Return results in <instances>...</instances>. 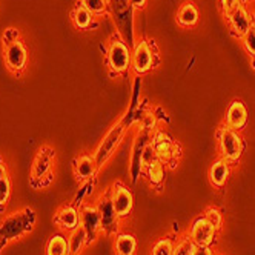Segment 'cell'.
I'll list each match as a JSON object with an SVG mask.
<instances>
[{
    "label": "cell",
    "instance_id": "obj_1",
    "mask_svg": "<svg viewBox=\"0 0 255 255\" xmlns=\"http://www.w3.org/2000/svg\"><path fill=\"white\" fill-rule=\"evenodd\" d=\"M35 217L32 209H22L9 214L0 222V240L8 243L11 240L20 239L22 235L29 232L34 226Z\"/></svg>",
    "mask_w": 255,
    "mask_h": 255
},
{
    "label": "cell",
    "instance_id": "obj_2",
    "mask_svg": "<svg viewBox=\"0 0 255 255\" xmlns=\"http://www.w3.org/2000/svg\"><path fill=\"white\" fill-rule=\"evenodd\" d=\"M132 116H125L117 125H114L111 128V131L106 134V137L99 144V148L96 149V152L93 154V157L96 160V165H97L99 169L108 161V158L114 154L116 148L120 144L122 138L125 137V134L128 131V125H129V119Z\"/></svg>",
    "mask_w": 255,
    "mask_h": 255
},
{
    "label": "cell",
    "instance_id": "obj_3",
    "mask_svg": "<svg viewBox=\"0 0 255 255\" xmlns=\"http://www.w3.org/2000/svg\"><path fill=\"white\" fill-rule=\"evenodd\" d=\"M217 140H218V151H220L223 160H226L229 165L240 160L245 144L239 131H234L228 126H222L217 131Z\"/></svg>",
    "mask_w": 255,
    "mask_h": 255
},
{
    "label": "cell",
    "instance_id": "obj_4",
    "mask_svg": "<svg viewBox=\"0 0 255 255\" xmlns=\"http://www.w3.org/2000/svg\"><path fill=\"white\" fill-rule=\"evenodd\" d=\"M108 65L111 68L113 72L116 74H120V72H125L128 68L131 66V56L132 52L129 51L122 40L116 39L109 43V48H108Z\"/></svg>",
    "mask_w": 255,
    "mask_h": 255
},
{
    "label": "cell",
    "instance_id": "obj_5",
    "mask_svg": "<svg viewBox=\"0 0 255 255\" xmlns=\"http://www.w3.org/2000/svg\"><path fill=\"white\" fill-rule=\"evenodd\" d=\"M97 211L100 215V222H102V232L106 235H111L117 232L119 228V215L116 214V209L111 202V194L109 189L99 198L97 203Z\"/></svg>",
    "mask_w": 255,
    "mask_h": 255
},
{
    "label": "cell",
    "instance_id": "obj_6",
    "mask_svg": "<svg viewBox=\"0 0 255 255\" xmlns=\"http://www.w3.org/2000/svg\"><path fill=\"white\" fill-rule=\"evenodd\" d=\"M152 146L155 151V155L163 163H172L178 157V144L165 132V131H157L152 134Z\"/></svg>",
    "mask_w": 255,
    "mask_h": 255
},
{
    "label": "cell",
    "instance_id": "obj_7",
    "mask_svg": "<svg viewBox=\"0 0 255 255\" xmlns=\"http://www.w3.org/2000/svg\"><path fill=\"white\" fill-rule=\"evenodd\" d=\"M79 214H80V228L86 234V243L96 242L99 234L102 232V222H100L97 208L86 205V206H82Z\"/></svg>",
    "mask_w": 255,
    "mask_h": 255
},
{
    "label": "cell",
    "instance_id": "obj_8",
    "mask_svg": "<svg viewBox=\"0 0 255 255\" xmlns=\"http://www.w3.org/2000/svg\"><path fill=\"white\" fill-rule=\"evenodd\" d=\"M109 194H111V202L119 218L128 217L131 214L132 206H134V197H132V192L123 183L117 181V183L109 189Z\"/></svg>",
    "mask_w": 255,
    "mask_h": 255
},
{
    "label": "cell",
    "instance_id": "obj_9",
    "mask_svg": "<svg viewBox=\"0 0 255 255\" xmlns=\"http://www.w3.org/2000/svg\"><path fill=\"white\" fill-rule=\"evenodd\" d=\"M56 158V151L49 146H43L39 149L37 155L34 158L32 163V169H31V178L32 181H40L46 177L51 175V166H52V160Z\"/></svg>",
    "mask_w": 255,
    "mask_h": 255
},
{
    "label": "cell",
    "instance_id": "obj_10",
    "mask_svg": "<svg viewBox=\"0 0 255 255\" xmlns=\"http://www.w3.org/2000/svg\"><path fill=\"white\" fill-rule=\"evenodd\" d=\"M131 63L137 74H144L154 66V52L148 42L143 40L135 46L131 56Z\"/></svg>",
    "mask_w": 255,
    "mask_h": 255
},
{
    "label": "cell",
    "instance_id": "obj_11",
    "mask_svg": "<svg viewBox=\"0 0 255 255\" xmlns=\"http://www.w3.org/2000/svg\"><path fill=\"white\" fill-rule=\"evenodd\" d=\"M151 132H152V128L143 126L140 134H138V137H137V141L134 144V151H132V155H131V175H132V183H135L138 175L143 171L141 169V151L149 143Z\"/></svg>",
    "mask_w": 255,
    "mask_h": 255
},
{
    "label": "cell",
    "instance_id": "obj_12",
    "mask_svg": "<svg viewBox=\"0 0 255 255\" xmlns=\"http://www.w3.org/2000/svg\"><path fill=\"white\" fill-rule=\"evenodd\" d=\"M26 59H28V52L22 42L17 40L11 45H6L5 62H6V66L9 71H12V72L22 71L26 65Z\"/></svg>",
    "mask_w": 255,
    "mask_h": 255
},
{
    "label": "cell",
    "instance_id": "obj_13",
    "mask_svg": "<svg viewBox=\"0 0 255 255\" xmlns=\"http://www.w3.org/2000/svg\"><path fill=\"white\" fill-rule=\"evenodd\" d=\"M215 229L208 223V220L205 217H200L194 222L192 228H191V234L189 237L192 239V242L198 246H209L214 243L215 240Z\"/></svg>",
    "mask_w": 255,
    "mask_h": 255
},
{
    "label": "cell",
    "instance_id": "obj_14",
    "mask_svg": "<svg viewBox=\"0 0 255 255\" xmlns=\"http://www.w3.org/2000/svg\"><path fill=\"white\" fill-rule=\"evenodd\" d=\"M226 19L229 22L232 34L237 35V37H243V35L251 29V14L248 12V9L243 5H240L232 12H229L226 15Z\"/></svg>",
    "mask_w": 255,
    "mask_h": 255
},
{
    "label": "cell",
    "instance_id": "obj_15",
    "mask_svg": "<svg viewBox=\"0 0 255 255\" xmlns=\"http://www.w3.org/2000/svg\"><path fill=\"white\" fill-rule=\"evenodd\" d=\"M226 126L234 131H242L248 123V109L243 102L235 100L229 105L226 117H225Z\"/></svg>",
    "mask_w": 255,
    "mask_h": 255
},
{
    "label": "cell",
    "instance_id": "obj_16",
    "mask_svg": "<svg viewBox=\"0 0 255 255\" xmlns=\"http://www.w3.org/2000/svg\"><path fill=\"white\" fill-rule=\"evenodd\" d=\"M54 223L59 226V229L71 232L80 226V214L74 206L65 205L54 215Z\"/></svg>",
    "mask_w": 255,
    "mask_h": 255
},
{
    "label": "cell",
    "instance_id": "obj_17",
    "mask_svg": "<svg viewBox=\"0 0 255 255\" xmlns=\"http://www.w3.org/2000/svg\"><path fill=\"white\" fill-rule=\"evenodd\" d=\"M97 165H96V160L93 155L89 154H80L76 160H74V174L76 178L79 181H86L91 180L96 172H97Z\"/></svg>",
    "mask_w": 255,
    "mask_h": 255
},
{
    "label": "cell",
    "instance_id": "obj_18",
    "mask_svg": "<svg viewBox=\"0 0 255 255\" xmlns=\"http://www.w3.org/2000/svg\"><path fill=\"white\" fill-rule=\"evenodd\" d=\"M231 169H229V163L223 158L217 160L209 169V180L211 183L217 188H223L226 185V181L229 178Z\"/></svg>",
    "mask_w": 255,
    "mask_h": 255
},
{
    "label": "cell",
    "instance_id": "obj_19",
    "mask_svg": "<svg viewBox=\"0 0 255 255\" xmlns=\"http://www.w3.org/2000/svg\"><path fill=\"white\" fill-rule=\"evenodd\" d=\"M146 172L148 181L152 186H160L163 181H165L166 177V168H165V163L160 161L158 158H155L151 165H148L146 168L143 169Z\"/></svg>",
    "mask_w": 255,
    "mask_h": 255
},
{
    "label": "cell",
    "instance_id": "obj_20",
    "mask_svg": "<svg viewBox=\"0 0 255 255\" xmlns=\"http://www.w3.org/2000/svg\"><path fill=\"white\" fill-rule=\"evenodd\" d=\"M177 20L181 26H194L198 20V11L192 2H185L177 11Z\"/></svg>",
    "mask_w": 255,
    "mask_h": 255
},
{
    "label": "cell",
    "instance_id": "obj_21",
    "mask_svg": "<svg viewBox=\"0 0 255 255\" xmlns=\"http://www.w3.org/2000/svg\"><path fill=\"white\" fill-rule=\"evenodd\" d=\"M114 249H116L117 255H135L137 242L134 239V235L119 234L116 239V243H114Z\"/></svg>",
    "mask_w": 255,
    "mask_h": 255
},
{
    "label": "cell",
    "instance_id": "obj_22",
    "mask_svg": "<svg viewBox=\"0 0 255 255\" xmlns=\"http://www.w3.org/2000/svg\"><path fill=\"white\" fill-rule=\"evenodd\" d=\"M46 255H69L68 239L62 234H54L46 243Z\"/></svg>",
    "mask_w": 255,
    "mask_h": 255
},
{
    "label": "cell",
    "instance_id": "obj_23",
    "mask_svg": "<svg viewBox=\"0 0 255 255\" xmlns=\"http://www.w3.org/2000/svg\"><path fill=\"white\" fill-rule=\"evenodd\" d=\"M93 19L94 14L91 12L86 6H83L82 3H79L72 12V20H74V25L79 29H88L91 25H93Z\"/></svg>",
    "mask_w": 255,
    "mask_h": 255
},
{
    "label": "cell",
    "instance_id": "obj_24",
    "mask_svg": "<svg viewBox=\"0 0 255 255\" xmlns=\"http://www.w3.org/2000/svg\"><path fill=\"white\" fill-rule=\"evenodd\" d=\"M85 245H86V234H85V231L80 226L77 229L69 232L68 248H69V254L71 255H79Z\"/></svg>",
    "mask_w": 255,
    "mask_h": 255
},
{
    "label": "cell",
    "instance_id": "obj_25",
    "mask_svg": "<svg viewBox=\"0 0 255 255\" xmlns=\"http://www.w3.org/2000/svg\"><path fill=\"white\" fill-rule=\"evenodd\" d=\"M174 254V245L171 239H160L154 246L151 255H172Z\"/></svg>",
    "mask_w": 255,
    "mask_h": 255
},
{
    "label": "cell",
    "instance_id": "obj_26",
    "mask_svg": "<svg viewBox=\"0 0 255 255\" xmlns=\"http://www.w3.org/2000/svg\"><path fill=\"white\" fill-rule=\"evenodd\" d=\"M194 248H195V243L192 242L191 237H185V239H181L174 246V254L172 255H192Z\"/></svg>",
    "mask_w": 255,
    "mask_h": 255
},
{
    "label": "cell",
    "instance_id": "obj_27",
    "mask_svg": "<svg viewBox=\"0 0 255 255\" xmlns=\"http://www.w3.org/2000/svg\"><path fill=\"white\" fill-rule=\"evenodd\" d=\"M80 3L86 6L93 14L102 15L106 12V0H80Z\"/></svg>",
    "mask_w": 255,
    "mask_h": 255
},
{
    "label": "cell",
    "instance_id": "obj_28",
    "mask_svg": "<svg viewBox=\"0 0 255 255\" xmlns=\"http://www.w3.org/2000/svg\"><path fill=\"white\" fill-rule=\"evenodd\" d=\"M203 217L206 218L208 223H209L215 231L220 229V226H222V223H223V218H222L220 211H218L217 208H209V209L205 212V215H203Z\"/></svg>",
    "mask_w": 255,
    "mask_h": 255
},
{
    "label": "cell",
    "instance_id": "obj_29",
    "mask_svg": "<svg viewBox=\"0 0 255 255\" xmlns=\"http://www.w3.org/2000/svg\"><path fill=\"white\" fill-rule=\"evenodd\" d=\"M155 158H157V155H155L154 146H152V143L149 141L146 146L143 148V151H141V169H144L148 165H151V163Z\"/></svg>",
    "mask_w": 255,
    "mask_h": 255
},
{
    "label": "cell",
    "instance_id": "obj_30",
    "mask_svg": "<svg viewBox=\"0 0 255 255\" xmlns=\"http://www.w3.org/2000/svg\"><path fill=\"white\" fill-rule=\"evenodd\" d=\"M9 194H11V180L6 175L3 180H0V206H6Z\"/></svg>",
    "mask_w": 255,
    "mask_h": 255
},
{
    "label": "cell",
    "instance_id": "obj_31",
    "mask_svg": "<svg viewBox=\"0 0 255 255\" xmlns=\"http://www.w3.org/2000/svg\"><path fill=\"white\" fill-rule=\"evenodd\" d=\"M242 39H243V45H245L246 51L251 54V56H255V29L251 28Z\"/></svg>",
    "mask_w": 255,
    "mask_h": 255
},
{
    "label": "cell",
    "instance_id": "obj_32",
    "mask_svg": "<svg viewBox=\"0 0 255 255\" xmlns=\"http://www.w3.org/2000/svg\"><path fill=\"white\" fill-rule=\"evenodd\" d=\"M220 3H222L223 14L228 15L229 12H232L235 8H239L242 5V0H220Z\"/></svg>",
    "mask_w": 255,
    "mask_h": 255
},
{
    "label": "cell",
    "instance_id": "obj_33",
    "mask_svg": "<svg viewBox=\"0 0 255 255\" xmlns=\"http://www.w3.org/2000/svg\"><path fill=\"white\" fill-rule=\"evenodd\" d=\"M17 39H19V31H17L15 28L5 29V32H3V43L5 45H11V43L17 42Z\"/></svg>",
    "mask_w": 255,
    "mask_h": 255
},
{
    "label": "cell",
    "instance_id": "obj_34",
    "mask_svg": "<svg viewBox=\"0 0 255 255\" xmlns=\"http://www.w3.org/2000/svg\"><path fill=\"white\" fill-rule=\"evenodd\" d=\"M192 255H214V254H212L209 246H198V245H195Z\"/></svg>",
    "mask_w": 255,
    "mask_h": 255
},
{
    "label": "cell",
    "instance_id": "obj_35",
    "mask_svg": "<svg viewBox=\"0 0 255 255\" xmlns=\"http://www.w3.org/2000/svg\"><path fill=\"white\" fill-rule=\"evenodd\" d=\"M129 3L134 6V8H138L141 9L144 6V3H146V0H129Z\"/></svg>",
    "mask_w": 255,
    "mask_h": 255
},
{
    "label": "cell",
    "instance_id": "obj_36",
    "mask_svg": "<svg viewBox=\"0 0 255 255\" xmlns=\"http://www.w3.org/2000/svg\"><path fill=\"white\" fill-rule=\"evenodd\" d=\"M8 175V171H6V166H5V163L0 161V180H3L5 177Z\"/></svg>",
    "mask_w": 255,
    "mask_h": 255
},
{
    "label": "cell",
    "instance_id": "obj_37",
    "mask_svg": "<svg viewBox=\"0 0 255 255\" xmlns=\"http://www.w3.org/2000/svg\"><path fill=\"white\" fill-rule=\"evenodd\" d=\"M251 28H254V29H255V12H252V14H251Z\"/></svg>",
    "mask_w": 255,
    "mask_h": 255
},
{
    "label": "cell",
    "instance_id": "obj_38",
    "mask_svg": "<svg viewBox=\"0 0 255 255\" xmlns=\"http://www.w3.org/2000/svg\"><path fill=\"white\" fill-rule=\"evenodd\" d=\"M251 66L255 71V56H251Z\"/></svg>",
    "mask_w": 255,
    "mask_h": 255
},
{
    "label": "cell",
    "instance_id": "obj_39",
    "mask_svg": "<svg viewBox=\"0 0 255 255\" xmlns=\"http://www.w3.org/2000/svg\"><path fill=\"white\" fill-rule=\"evenodd\" d=\"M69 255H71V254H69Z\"/></svg>",
    "mask_w": 255,
    "mask_h": 255
}]
</instances>
